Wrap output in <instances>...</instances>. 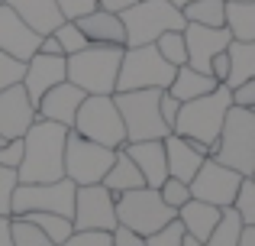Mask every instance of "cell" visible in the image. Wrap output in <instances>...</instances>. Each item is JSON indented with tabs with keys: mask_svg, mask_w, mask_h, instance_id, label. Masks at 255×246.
I'll return each instance as SVG.
<instances>
[{
	"mask_svg": "<svg viewBox=\"0 0 255 246\" xmlns=\"http://www.w3.org/2000/svg\"><path fill=\"white\" fill-rule=\"evenodd\" d=\"M100 185H104L110 195H123V191L142 188L145 178H142V172L136 169V162H132V159L123 152V146H120V149H117V159H113L110 172L104 175V182H100Z\"/></svg>",
	"mask_w": 255,
	"mask_h": 246,
	"instance_id": "obj_25",
	"label": "cell"
},
{
	"mask_svg": "<svg viewBox=\"0 0 255 246\" xmlns=\"http://www.w3.org/2000/svg\"><path fill=\"white\" fill-rule=\"evenodd\" d=\"M210 159L239 172L243 178L252 175V169H255V110L236 107V104L226 110L223 130H220L217 143L210 149Z\"/></svg>",
	"mask_w": 255,
	"mask_h": 246,
	"instance_id": "obj_3",
	"label": "cell"
},
{
	"mask_svg": "<svg viewBox=\"0 0 255 246\" xmlns=\"http://www.w3.org/2000/svg\"><path fill=\"white\" fill-rule=\"evenodd\" d=\"M233 211L243 217L246 227L255 224V178L252 175L243 178V185H239V191H236V201H233Z\"/></svg>",
	"mask_w": 255,
	"mask_h": 246,
	"instance_id": "obj_34",
	"label": "cell"
},
{
	"mask_svg": "<svg viewBox=\"0 0 255 246\" xmlns=\"http://www.w3.org/2000/svg\"><path fill=\"white\" fill-rule=\"evenodd\" d=\"M0 6H3V0H0Z\"/></svg>",
	"mask_w": 255,
	"mask_h": 246,
	"instance_id": "obj_55",
	"label": "cell"
},
{
	"mask_svg": "<svg viewBox=\"0 0 255 246\" xmlns=\"http://www.w3.org/2000/svg\"><path fill=\"white\" fill-rule=\"evenodd\" d=\"M23 71H26V62L0 52V91L13 88V84H23Z\"/></svg>",
	"mask_w": 255,
	"mask_h": 246,
	"instance_id": "obj_36",
	"label": "cell"
},
{
	"mask_svg": "<svg viewBox=\"0 0 255 246\" xmlns=\"http://www.w3.org/2000/svg\"><path fill=\"white\" fill-rule=\"evenodd\" d=\"M132 3H139V0H97V6H104V10H110V13H123L126 6H132Z\"/></svg>",
	"mask_w": 255,
	"mask_h": 246,
	"instance_id": "obj_48",
	"label": "cell"
},
{
	"mask_svg": "<svg viewBox=\"0 0 255 246\" xmlns=\"http://www.w3.org/2000/svg\"><path fill=\"white\" fill-rule=\"evenodd\" d=\"M58 246H113V237L107 230H75L68 240Z\"/></svg>",
	"mask_w": 255,
	"mask_h": 246,
	"instance_id": "obj_39",
	"label": "cell"
},
{
	"mask_svg": "<svg viewBox=\"0 0 255 246\" xmlns=\"http://www.w3.org/2000/svg\"><path fill=\"white\" fill-rule=\"evenodd\" d=\"M29 224H36L39 230H42L45 237H49L52 243H65L71 234H75V224H71V217H62V214H45V211H36V214H23Z\"/></svg>",
	"mask_w": 255,
	"mask_h": 246,
	"instance_id": "obj_30",
	"label": "cell"
},
{
	"mask_svg": "<svg viewBox=\"0 0 255 246\" xmlns=\"http://www.w3.org/2000/svg\"><path fill=\"white\" fill-rule=\"evenodd\" d=\"M174 65H168L158 55L155 42L149 45H126L123 62H120V78L117 91H142V88H158L165 91L174 81Z\"/></svg>",
	"mask_w": 255,
	"mask_h": 246,
	"instance_id": "obj_8",
	"label": "cell"
},
{
	"mask_svg": "<svg viewBox=\"0 0 255 246\" xmlns=\"http://www.w3.org/2000/svg\"><path fill=\"white\" fill-rule=\"evenodd\" d=\"M84 97L87 94H84L81 88H75L71 81H62V84H55L52 91H45V94H42V101L36 104V117L52 120V123H62V126H68V130H71L75 114H78V107H81Z\"/></svg>",
	"mask_w": 255,
	"mask_h": 246,
	"instance_id": "obj_19",
	"label": "cell"
},
{
	"mask_svg": "<svg viewBox=\"0 0 255 246\" xmlns=\"http://www.w3.org/2000/svg\"><path fill=\"white\" fill-rule=\"evenodd\" d=\"M181 246H204V243H200L197 237H187V234H184V240H181Z\"/></svg>",
	"mask_w": 255,
	"mask_h": 246,
	"instance_id": "obj_50",
	"label": "cell"
},
{
	"mask_svg": "<svg viewBox=\"0 0 255 246\" xmlns=\"http://www.w3.org/2000/svg\"><path fill=\"white\" fill-rule=\"evenodd\" d=\"M239 246H255V224H252V227H243V237H239Z\"/></svg>",
	"mask_w": 255,
	"mask_h": 246,
	"instance_id": "obj_49",
	"label": "cell"
},
{
	"mask_svg": "<svg viewBox=\"0 0 255 246\" xmlns=\"http://www.w3.org/2000/svg\"><path fill=\"white\" fill-rule=\"evenodd\" d=\"M75 23L87 36V42H94V45H123L126 49V29H123L120 13H110V10H104V6H97V10L78 16Z\"/></svg>",
	"mask_w": 255,
	"mask_h": 246,
	"instance_id": "obj_21",
	"label": "cell"
},
{
	"mask_svg": "<svg viewBox=\"0 0 255 246\" xmlns=\"http://www.w3.org/2000/svg\"><path fill=\"white\" fill-rule=\"evenodd\" d=\"M113 159H117V149L91 143V139H84V136L68 130V143H65V178H71L78 188L81 185H100L104 175L110 172Z\"/></svg>",
	"mask_w": 255,
	"mask_h": 246,
	"instance_id": "obj_11",
	"label": "cell"
},
{
	"mask_svg": "<svg viewBox=\"0 0 255 246\" xmlns=\"http://www.w3.org/2000/svg\"><path fill=\"white\" fill-rule=\"evenodd\" d=\"M0 246H13V217H0Z\"/></svg>",
	"mask_w": 255,
	"mask_h": 246,
	"instance_id": "obj_47",
	"label": "cell"
},
{
	"mask_svg": "<svg viewBox=\"0 0 255 246\" xmlns=\"http://www.w3.org/2000/svg\"><path fill=\"white\" fill-rule=\"evenodd\" d=\"M120 19H123V29H126V45H149L162 32H171V29L184 32L187 26L184 13L168 0H139V3L126 6L120 13Z\"/></svg>",
	"mask_w": 255,
	"mask_h": 246,
	"instance_id": "obj_5",
	"label": "cell"
},
{
	"mask_svg": "<svg viewBox=\"0 0 255 246\" xmlns=\"http://www.w3.org/2000/svg\"><path fill=\"white\" fill-rule=\"evenodd\" d=\"M158 195H162V201L168 204L171 211H178L181 204L191 201V185H187V182H178V178L168 175V178L162 182V188H158Z\"/></svg>",
	"mask_w": 255,
	"mask_h": 246,
	"instance_id": "obj_35",
	"label": "cell"
},
{
	"mask_svg": "<svg viewBox=\"0 0 255 246\" xmlns=\"http://www.w3.org/2000/svg\"><path fill=\"white\" fill-rule=\"evenodd\" d=\"M252 178H255V169H252Z\"/></svg>",
	"mask_w": 255,
	"mask_h": 246,
	"instance_id": "obj_54",
	"label": "cell"
},
{
	"mask_svg": "<svg viewBox=\"0 0 255 246\" xmlns=\"http://www.w3.org/2000/svg\"><path fill=\"white\" fill-rule=\"evenodd\" d=\"M123 152L136 162L149 188H162L168 178V159H165V143L162 139H142V143H123Z\"/></svg>",
	"mask_w": 255,
	"mask_h": 246,
	"instance_id": "obj_20",
	"label": "cell"
},
{
	"mask_svg": "<svg viewBox=\"0 0 255 246\" xmlns=\"http://www.w3.org/2000/svg\"><path fill=\"white\" fill-rule=\"evenodd\" d=\"M230 91H233V104H236V107L255 110V78H249V81H243V84H236V88H230Z\"/></svg>",
	"mask_w": 255,
	"mask_h": 246,
	"instance_id": "obj_42",
	"label": "cell"
},
{
	"mask_svg": "<svg viewBox=\"0 0 255 246\" xmlns=\"http://www.w3.org/2000/svg\"><path fill=\"white\" fill-rule=\"evenodd\" d=\"M233 42L230 26H197L187 23L184 26V45H187V65L204 75H210V58L226 52Z\"/></svg>",
	"mask_w": 255,
	"mask_h": 246,
	"instance_id": "obj_14",
	"label": "cell"
},
{
	"mask_svg": "<svg viewBox=\"0 0 255 246\" xmlns=\"http://www.w3.org/2000/svg\"><path fill=\"white\" fill-rule=\"evenodd\" d=\"M158 88H142V91H117L113 101L120 107L126 126V143H142V139H165L171 126L158 114Z\"/></svg>",
	"mask_w": 255,
	"mask_h": 246,
	"instance_id": "obj_6",
	"label": "cell"
},
{
	"mask_svg": "<svg viewBox=\"0 0 255 246\" xmlns=\"http://www.w3.org/2000/svg\"><path fill=\"white\" fill-rule=\"evenodd\" d=\"M110 237H113V246H145V237L129 230V227H123V224H117L110 230Z\"/></svg>",
	"mask_w": 255,
	"mask_h": 246,
	"instance_id": "obj_44",
	"label": "cell"
},
{
	"mask_svg": "<svg viewBox=\"0 0 255 246\" xmlns=\"http://www.w3.org/2000/svg\"><path fill=\"white\" fill-rule=\"evenodd\" d=\"M213 88H217L213 75H204V71L191 68V65H178V71H174V81H171L165 91H171V94L178 97L181 104H187V101H194V97L210 94Z\"/></svg>",
	"mask_w": 255,
	"mask_h": 246,
	"instance_id": "obj_24",
	"label": "cell"
},
{
	"mask_svg": "<svg viewBox=\"0 0 255 246\" xmlns=\"http://www.w3.org/2000/svg\"><path fill=\"white\" fill-rule=\"evenodd\" d=\"M68 58V81L84 94H117L123 45H87Z\"/></svg>",
	"mask_w": 255,
	"mask_h": 246,
	"instance_id": "obj_4",
	"label": "cell"
},
{
	"mask_svg": "<svg viewBox=\"0 0 255 246\" xmlns=\"http://www.w3.org/2000/svg\"><path fill=\"white\" fill-rule=\"evenodd\" d=\"M71 133L91 139V143L120 149L126 143V126H123V117H120V107L113 101V94H87L75 114Z\"/></svg>",
	"mask_w": 255,
	"mask_h": 246,
	"instance_id": "obj_7",
	"label": "cell"
},
{
	"mask_svg": "<svg viewBox=\"0 0 255 246\" xmlns=\"http://www.w3.org/2000/svg\"><path fill=\"white\" fill-rule=\"evenodd\" d=\"M55 3H58V10H62L65 19H78V16H84V13L97 10V0H55Z\"/></svg>",
	"mask_w": 255,
	"mask_h": 246,
	"instance_id": "obj_41",
	"label": "cell"
},
{
	"mask_svg": "<svg viewBox=\"0 0 255 246\" xmlns=\"http://www.w3.org/2000/svg\"><path fill=\"white\" fill-rule=\"evenodd\" d=\"M36 120V104L29 101L23 84L0 91V136L3 139H19Z\"/></svg>",
	"mask_w": 255,
	"mask_h": 246,
	"instance_id": "obj_16",
	"label": "cell"
},
{
	"mask_svg": "<svg viewBox=\"0 0 255 246\" xmlns=\"http://www.w3.org/2000/svg\"><path fill=\"white\" fill-rule=\"evenodd\" d=\"M162 143H165V159H168V175L178 178V182L191 185V178L197 175L204 159H210V149H207V146L191 143V139L178 136V133H168Z\"/></svg>",
	"mask_w": 255,
	"mask_h": 246,
	"instance_id": "obj_18",
	"label": "cell"
},
{
	"mask_svg": "<svg viewBox=\"0 0 255 246\" xmlns=\"http://www.w3.org/2000/svg\"><path fill=\"white\" fill-rule=\"evenodd\" d=\"M178 110H181V101L171 94V91H162V97H158V114H162V120L168 123V126H174Z\"/></svg>",
	"mask_w": 255,
	"mask_h": 246,
	"instance_id": "obj_43",
	"label": "cell"
},
{
	"mask_svg": "<svg viewBox=\"0 0 255 246\" xmlns=\"http://www.w3.org/2000/svg\"><path fill=\"white\" fill-rule=\"evenodd\" d=\"M3 3L10 6L13 13H19V19L29 23L39 36H49V32H55L58 26L65 23V16H62L55 0H3Z\"/></svg>",
	"mask_w": 255,
	"mask_h": 246,
	"instance_id": "obj_22",
	"label": "cell"
},
{
	"mask_svg": "<svg viewBox=\"0 0 255 246\" xmlns=\"http://www.w3.org/2000/svg\"><path fill=\"white\" fill-rule=\"evenodd\" d=\"M226 55H230V78H226L230 88L255 78V39H249V42L233 39L230 49H226Z\"/></svg>",
	"mask_w": 255,
	"mask_h": 246,
	"instance_id": "obj_26",
	"label": "cell"
},
{
	"mask_svg": "<svg viewBox=\"0 0 255 246\" xmlns=\"http://www.w3.org/2000/svg\"><path fill=\"white\" fill-rule=\"evenodd\" d=\"M52 36L58 39V45H62L65 55H75V52H81V49H87V45H91V42H87V36L78 29L75 19H65V23L58 26L55 32H52Z\"/></svg>",
	"mask_w": 255,
	"mask_h": 246,
	"instance_id": "obj_33",
	"label": "cell"
},
{
	"mask_svg": "<svg viewBox=\"0 0 255 246\" xmlns=\"http://www.w3.org/2000/svg\"><path fill=\"white\" fill-rule=\"evenodd\" d=\"M181 240H184V227H181V221L174 217V221H168L162 230H155V234L145 237V246H181Z\"/></svg>",
	"mask_w": 255,
	"mask_h": 246,
	"instance_id": "obj_37",
	"label": "cell"
},
{
	"mask_svg": "<svg viewBox=\"0 0 255 246\" xmlns=\"http://www.w3.org/2000/svg\"><path fill=\"white\" fill-rule=\"evenodd\" d=\"M75 230H107L117 227V195L104 185H81L75 188V214H71Z\"/></svg>",
	"mask_w": 255,
	"mask_h": 246,
	"instance_id": "obj_13",
	"label": "cell"
},
{
	"mask_svg": "<svg viewBox=\"0 0 255 246\" xmlns=\"http://www.w3.org/2000/svg\"><path fill=\"white\" fill-rule=\"evenodd\" d=\"M155 49H158V55L165 58L168 65H187V45H184V32H178V29H171V32H162V36L155 39Z\"/></svg>",
	"mask_w": 255,
	"mask_h": 246,
	"instance_id": "obj_31",
	"label": "cell"
},
{
	"mask_svg": "<svg viewBox=\"0 0 255 246\" xmlns=\"http://www.w3.org/2000/svg\"><path fill=\"white\" fill-rule=\"evenodd\" d=\"M226 26H230L233 39H243V42L255 39V0L252 3H233V0H226Z\"/></svg>",
	"mask_w": 255,
	"mask_h": 246,
	"instance_id": "obj_29",
	"label": "cell"
},
{
	"mask_svg": "<svg viewBox=\"0 0 255 246\" xmlns=\"http://www.w3.org/2000/svg\"><path fill=\"white\" fill-rule=\"evenodd\" d=\"M39 52H45V55H65L62 45H58V39L52 36V32H49V36H42V42H39Z\"/></svg>",
	"mask_w": 255,
	"mask_h": 246,
	"instance_id": "obj_46",
	"label": "cell"
},
{
	"mask_svg": "<svg viewBox=\"0 0 255 246\" xmlns=\"http://www.w3.org/2000/svg\"><path fill=\"white\" fill-rule=\"evenodd\" d=\"M230 107H233L230 84H217L210 94L181 104L171 133H178V136L191 139V143H200V146H207V149H213V143H217L220 130H223V120H226V110Z\"/></svg>",
	"mask_w": 255,
	"mask_h": 246,
	"instance_id": "obj_2",
	"label": "cell"
},
{
	"mask_svg": "<svg viewBox=\"0 0 255 246\" xmlns=\"http://www.w3.org/2000/svg\"><path fill=\"white\" fill-rule=\"evenodd\" d=\"M62 81H68V58L65 55H45V52H36L32 58H26L23 88H26V94H29L32 104H39L45 91H52Z\"/></svg>",
	"mask_w": 255,
	"mask_h": 246,
	"instance_id": "obj_15",
	"label": "cell"
},
{
	"mask_svg": "<svg viewBox=\"0 0 255 246\" xmlns=\"http://www.w3.org/2000/svg\"><path fill=\"white\" fill-rule=\"evenodd\" d=\"M174 217H178V211H171L168 204L162 201L158 188L142 185V188H132V191L117 195V224L136 230V234H142V237L162 230L168 221H174Z\"/></svg>",
	"mask_w": 255,
	"mask_h": 246,
	"instance_id": "obj_9",
	"label": "cell"
},
{
	"mask_svg": "<svg viewBox=\"0 0 255 246\" xmlns=\"http://www.w3.org/2000/svg\"><path fill=\"white\" fill-rule=\"evenodd\" d=\"M65 143H68V126L36 117L23 136V162L16 169L19 182L36 185L65 178Z\"/></svg>",
	"mask_w": 255,
	"mask_h": 246,
	"instance_id": "obj_1",
	"label": "cell"
},
{
	"mask_svg": "<svg viewBox=\"0 0 255 246\" xmlns=\"http://www.w3.org/2000/svg\"><path fill=\"white\" fill-rule=\"evenodd\" d=\"M19 162H23V136L6 139V143L0 146V165H3V169H19Z\"/></svg>",
	"mask_w": 255,
	"mask_h": 246,
	"instance_id": "obj_40",
	"label": "cell"
},
{
	"mask_svg": "<svg viewBox=\"0 0 255 246\" xmlns=\"http://www.w3.org/2000/svg\"><path fill=\"white\" fill-rule=\"evenodd\" d=\"M3 143H6V139H3V136H0V146H3Z\"/></svg>",
	"mask_w": 255,
	"mask_h": 246,
	"instance_id": "obj_53",
	"label": "cell"
},
{
	"mask_svg": "<svg viewBox=\"0 0 255 246\" xmlns=\"http://www.w3.org/2000/svg\"><path fill=\"white\" fill-rule=\"evenodd\" d=\"M233 3H252V0H233Z\"/></svg>",
	"mask_w": 255,
	"mask_h": 246,
	"instance_id": "obj_52",
	"label": "cell"
},
{
	"mask_svg": "<svg viewBox=\"0 0 255 246\" xmlns=\"http://www.w3.org/2000/svg\"><path fill=\"white\" fill-rule=\"evenodd\" d=\"M39 42H42V36L29 23H23L19 13H13L6 3L0 6V52L26 62L39 52Z\"/></svg>",
	"mask_w": 255,
	"mask_h": 246,
	"instance_id": "obj_17",
	"label": "cell"
},
{
	"mask_svg": "<svg viewBox=\"0 0 255 246\" xmlns=\"http://www.w3.org/2000/svg\"><path fill=\"white\" fill-rule=\"evenodd\" d=\"M210 75L217 84H226V78H230V55L226 52H220V55L210 58Z\"/></svg>",
	"mask_w": 255,
	"mask_h": 246,
	"instance_id": "obj_45",
	"label": "cell"
},
{
	"mask_svg": "<svg viewBox=\"0 0 255 246\" xmlns=\"http://www.w3.org/2000/svg\"><path fill=\"white\" fill-rule=\"evenodd\" d=\"M16 185H19L16 169H3V165H0V217H13L10 214V201H13Z\"/></svg>",
	"mask_w": 255,
	"mask_h": 246,
	"instance_id": "obj_38",
	"label": "cell"
},
{
	"mask_svg": "<svg viewBox=\"0 0 255 246\" xmlns=\"http://www.w3.org/2000/svg\"><path fill=\"white\" fill-rule=\"evenodd\" d=\"M178 221H181V227H184L187 237H197V240L204 243L207 237L213 234L217 221H220V208H213V204H207V201L191 198L187 204H181V208H178Z\"/></svg>",
	"mask_w": 255,
	"mask_h": 246,
	"instance_id": "obj_23",
	"label": "cell"
},
{
	"mask_svg": "<svg viewBox=\"0 0 255 246\" xmlns=\"http://www.w3.org/2000/svg\"><path fill=\"white\" fill-rule=\"evenodd\" d=\"M187 23L197 26H226V0H191L181 6Z\"/></svg>",
	"mask_w": 255,
	"mask_h": 246,
	"instance_id": "obj_27",
	"label": "cell"
},
{
	"mask_svg": "<svg viewBox=\"0 0 255 246\" xmlns=\"http://www.w3.org/2000/svg\"><path fill=\"white\" fill-rule=\"evenodd\" d=\"M243 217L236 214L233 208H223L220 211V221L213 227V234L204 240V246H239V237H243Z\"/></svg>",
	"mask_w": 255,
	"mask_h": 246,
	"instance_id": "obj_28",
	"label": "cell"
},
{
	"mask_svg": "<svg viewBox=\"0 0 255 246\" xmlns=\"http://www.w3.org/2000/svg\"><path fill=\"white\" fill-rule=\"evenodd\" d=\"M243 185V175L233 169H226L217 159H204V165L197 169V175L191 178V198L197 201H207L213 208H233L236 201V191Z\"/></svg>",
	"mask_w": 255,
	"mask_h": 246,
	"instance_id": "obj_12",
	"label": "cell"
},
{
	"mask_svg": "<svg viewBox=\"0 0 255 246\" xmlns=\"http://www.w3.org/2000/svg\"><path fill=\"white\" fill-rule=\"evenodd\" d=\"M168 3H174V6H178V10H181V6H187V3H191V0H168Z\"/></svg>",
	"mask_w": 255,
	"mask_h": 246,
	"instance_id": "obj_51",
	"label": "cell"
},
{
	"mask_svg": "<svg viewBox=\"0 0 255 246\" xmlns=\"http://www.w3.org/2000/svg\"><path fill=\"white\" fill-rule=\"evenodd\" d=\"M13 246H55V243L26 217H13Z\"/></svg>",
	"mask_w": 255,
	"mask_h": 246,
	"instance_id": "obj_32",
	"label": "cell"
},
{
	"mask_svg": "<svg viewBox=\"0 0 255 246\" xmlns=\"http://www.w3.org/2000/svg\"><path fill=\"white\" fill-rule=\"evenodd\" d=\"M75 188L78 185L71 178H58V182H36V185H16L10 201V214L23 217V214H36V211H45V214H62L71 217L75 214Z\"/></svg>",
	"mask_w": 255,
	"mask_h": 246,
	"instance_id": "obj_10",
	"label": "cell"
}]
</instances>
